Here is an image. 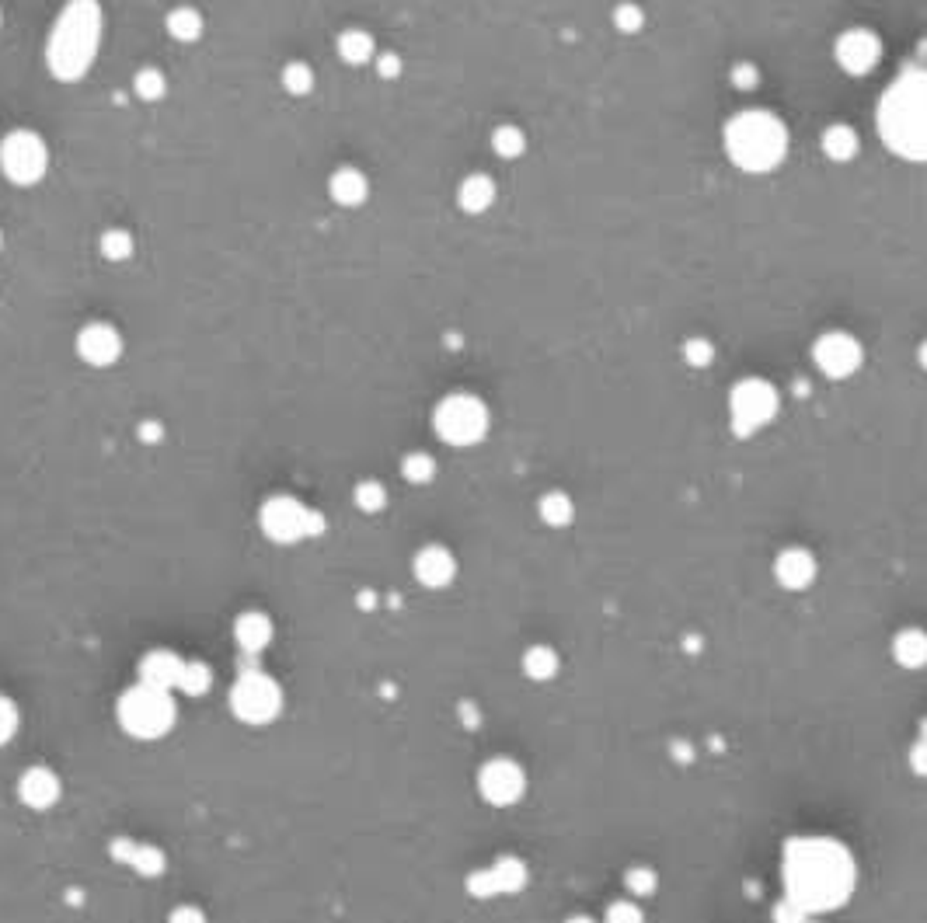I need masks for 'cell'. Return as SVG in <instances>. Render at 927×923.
Masks as SVG:
<instances>
[{
	"label": "cell",
	"mask_w": 927,
	"mask_h": 923,
	"mask_svg": "<svg viewBox=\"0 0 927 923\" xmlns=\"http://www.w3.org/2000/svg\"><path fill=\"white\" fill-rule=\"evenodd\" d=\"M102 46V7L91 0H77L60 11V18L49 28L46 42V63L49 74L63 84L81 81L91 70Z\"/></svg>",
	"instance_id": "1"
},
{
	"label": "cell",
	"mask_w": 927,
	"mask_h": 923,
	"mask_svg": "<svg viewBox=\"0 0 927 923\" xmlns=\"http://www.w3.org/2000/svg\"><path fill=\"white\" fill-rule=\"evenodd\" d=\"M879 133L907 161H927V70L914 67L886 91L879 105Z\"/></svg>",
	"instance_id": "2"
},
{
	"label": "cell",
	"mask_w": 927,
	"mask_h": 923,
	"mask_svg": "<svg viewBox=\"0 0 927 923\" xmlns=\"http://www.w3.org/2000/svg\"><path fill=\"white\" fill-rule=\"evenodd\" d=\"M725 154L750 175L774 171L788 154V133L771 112H743L725 126Z\"/></svg>",
	"instance_id": "3"
},
{
	"label": "cell",
	"mask_w": 927,
	"mask_h": 923,
	"mask_svg": "<svg viewBox=\"0 0 927 923\" xmlns=\"http://www.w3.org/2000/svg\"><path fill=\"white\" fill-rule=\"evenodd\" d=\"M116 715H119V725L126 728V735L154 742V739H164V735L175 728L178 704H175V697H171V690L150 687V683H136V687H129L126 694L119 697Z\"/></svg>",
	"instance_id": "4"
},
{
	"label": "cell",
	"mask_w": 927,
	"mask_h": 923,
	"mask_svg": "<svg viewBox=\"0 0 927 923\" xmlns=\"http://www.w3.org/2000/svg\"><path fill=\"white\" fill-rule=\"evenodd\" d=\"M258 526L272 544H300V540L318 537L325 530V516L314 513L293 495H272L258 509Z\"/></svg>",
	"instance_id": "5"
},
{
	"label": "cell",
	"mask_w": 927,
	"mask_h": 923,
	"mask_svg": "<svg viewBox=\"0 0 927 923\" xmlns=\"http://www.w3.org/2000/svg\"><path fill=\"white\" fill-rule=\"evenodd\" d=\"M433 429L447 446H478L488 436V408L474 394H450L433 411Z\"/></svg>",
	"instance_id": "6"
},
{
	"label": "cell",
	"mask_w": 927,
	"mask_h": 923,
	"mask_svg": "<svg viewBox=\"0 0 927 923\" xmlns=\"http://www.w3.org/2000/svg\"><path fill=\"white\" fill-rule=\"evenodd\" d=\"M0 171L11 185H39L49 171V147L32 129H11L0 140Z\"/></svg>",
	"instance_id": "7"
},
{
	"label": "cell",
	"mask_w": 927,
	"mask_h": 923,
	"mask_svg": "<svg viewBox=\"0 0 927 923\" xmlns=\"http://www.w3.org/2000/svg\"><path fill=\"white\" fill-rule=\"evenodd\" d=\"M231 711L244 725H269L283 711V687L272 676L248 669V673L237 676V683L231 687Z\"/></svg>",
	"instance_id": "8"
},
{
	"label": "cell",
	"mask_w": 927,
	"mask_h": 923,
	"mask_svg": "<svg viewBox=\"0 0 927 923\" xmlns=\"http://www.w3.org/2000/svg\"><path fill=\"white\" fill-rule=\"evenodd\" d=\"M778 405H781L778 391H774L767 380H757V377L739 380V384L732 387V394H729V425H732V432H736L739 439L760 432L764 425H771L774 415H778Z\"/></svg>",
	"instance_id": "9"
},
{
	"label": "cell",
	"mask_w": 927,
	"mask_h": 923,
	"mask_svg": "<svg viewBox=\"0 0 927 923\" xmlns=\"http://www.w3.org/2000/svg\"><path fill=\"white\" fill-rule=\"evenodd\" d=\"M861 359H865L861 342L854 335H847V331H826V335H819L816 345H812V363H816V370L830 380H844V377H851V373H858Z\"/></svg>",
	"instance_id": "10"
},
{
	"label": "cell",
	"mask_w": 927,
	"mask_h": 923,
	"mask_svg": "<svg viewBox=\"0 0 927 923\" xmlns=\"http://www.w3.org/2000/svg\"><path fill=\"white\" fill-rule=\"evenodd\" d=\"M77 356L95 370L116 366L122 356V335L109 321H91L77 331Z\"/></svg>",
	"instance_id": "11"
},
{
	"label": "cell",
	"mask_w": 927,
	"mask_h": 923,
	"mask_svg": "<svg viewBox=\"0 0 927 923\" xmlns=\"http://www.w3.org/2000/svg\"><path fill=\"white\" fill-rule=\"evenodd\" d=\"M879 60H882V42L868 28H851V32H844L837 39V63L847 74L854 77L868 74V70H875Z\"/></svg>",
	"instance_id": "12"
},
{
	"label": "cell",
	"mask_w": 927,
	"mask_h": 923,
	"mask_svg": "<svg viewBox=\"0 0 927 923\" xmlns=\"http://www.w3.org/2000/svg\"><path fill=\"white\" fill-rule=\"evenodd\" d=\"M60 795H63V784L49 767H28L25 774L18 777V798L35 812L53 809V805L60 802Z\"/></svg>",
	"instance_id": "13"
},
{
	"label": "cell",
	"mask_w": 927,
	"mask_h": 923,
	"mask_svg": "<svg viewBox=\"0 0 927 923\" xmlns=\"http://www.w3.org/2000/svg\"><path fill=\"white\" fill-rule=\"evenodd\" d=\"M182 673H185V659L168 652V648H154V652H147L140 662V683L171 690V694H175L178 683H182Z\"/></svg>",
	"instance_id": "14"
},
{
	"label": "cell",
	"mask_w": 927,
	"mask_h": 923,
	"mask_svg": "<svg viewBox=\"0 0 927 923\" xmlns=\"http://www.w3.org/2000/svg\"><path fill=\"white\" fill-rule=\"evenodd\" d=\"M454 572H457V561L447 547L433 544V547H422V551L415 554V579H419L422 586L443 589L450 579H454Z\"/></svg>",
	"instance_id": "15"
},
{
	"label": "cell",
	"mask_w": 927,
	"mask_h": 923,
	"mask_svg": "<svg viewBox=\"0 0 927 923\" xmlns=\"http://www.w3.org/2000/svg\"><path fill=\"white\" fill-rule=\"evenodd\" d=\"M272 634H276V627H272V620L265 617L262 610H244V614L234 620V641H237V648L248 655L265 652Z\"/></svg>",
	"instance_id": "16"
},
{
	"label": "cell",
	"mask_w": 927,
	"mask_h": 923,
	"mask_svg": "<svg viewBox=\"0 0 927 923\" xmlns=\"http://www.w3.org/2000/svg\"><path fill=\"white\" fill-rule=\"evenodd\" d=\"M481 791H485L492 802H509L520 791V770L509 760H495L481 770Z\"/></svg>",
	"instance_id": "17"
},
{
	"label": "cell",
	"mask_w": 927,
	"mask_h": 923,
	"mask_svg": "<svg viewBox=\"0 0 927 923\" xmlns=\"http://www.w3.org/2000/svg\"><path fill=\"white\" fill-rule=\"evenodd\" d=\"M328 192H332V199L339 206L356 209L370 196V182H366V175L359 168H339L332 175V182H328Z\"/></svg>",
	"instance_id": "18"
},
{
	"label": "cell",
	"mask_w": 927,
	"mask_h": 923,
	"mask_svg": "<svg viewBox=\"0 0 927 923\" xmlns=\"http://www.w3.org/2000/svg\"><path fill=\"white\" fill-rule=\"evenodd\" d=\"M116 857H122V861H126L133 871H140V875H161V871H164L161 850L150 847V843L122 840V843H116Z\"/></svg>",
	"instance_id": "19"
},
{
	"label": "cell",
	"mask_w": 927,
	"mask_h": 923,
	"mask_svg": "<svg viewBox=\"0 0 927 923\" xmlns=\"http://www.w3.org/2000/svg\"><path fill=\"white\" fill-rule=\"evenodd\" d=\"M457 203L464 213H485L495 203V182L488 175H467L457 189Z\"/></svg>",
	"instance_id": "20"
},
{
	"label": "cell",
	"mask_w": 927,
	"mask_h": 923,
	"mask_svg": "<svg viewBox=\"0 0 927 923\" xmlns=\"http://www.w3.org/2000/svg\"><path fill=\"white\" fill-rule=\"evenodd\" d=\"M339 56L349 67H363V63H370L373 56H377V42H373V35L363 32V28H346V32L339 35Z\"/></svg>",
	"instance_id": "21"
},
{
	"label": "cell",
	"mask_w": 927,
	"mask_h": 923,
	"mask_svg": "<svg viewBox=\"0 0 927 923\" xmlns=\"http://www.w3.org/2000/svg\"><path fill=\"white\" fill-rule=\"evenodd\" d=\"M858 133H854L851 126H844V122H837V126H830L823 133V154L830 157V161L837 164H847L854 161V154H858Z\"/></svg>",
	"instance_id": "22"
},
{
	"label": "cell",
	"mask_w": 927,
	"mask_h": 923,
	"mask_svg": "<svg viewBox=\"0 0 927 923\" xmlns=\"http://www.w3.org/2000/svg\"><path fill=\"white\" fill-rule=\"evenodd\" d=\"M168 32L178 42H196L203 35V14L196 7H175L168 14Z\"/></svg>",
	"instance_id": "23"
},
{
	"label": "cell",
	"mask_w": 927,
	"mask_h": 923,
	"mask_svg": "<svg viewBox=\"0 0 927 923\" xmlns=\"http://www.w3.org/2000/svg\"><path fill=\"white\" fill-rule=\"evenodd\" d=\"M778 575H781V582H785V586H792V589L806 586V582L812 579V558H809L806 551H788V554H781Z\"/></svg>",
	"instance_id": "24"
},
{
	"label": "cell",
	"mask_w": 927,
	"mask_h": 923,
	"mask_svg": "<svg viewBox=\"0 0 927 923\" xmlns=\"http://www.w3.org/2000/svg\"><path fill=\"white\" fill-rule=\"evenodd\" d=\"M133 95L143 98V102H161V98L168 95V77H164L157 67L136 70V77H133Z\"/></svg>",
	"instance_id": "25"
},
{
	"label": "cell",
	"mask_w": 927,
	"mask_h": 923,
	"mask_svg": "<svg viewBox=\"0 0 927 923\" xmlns=\"http://www.w3.org/2000/svg\"><path fill=\"white\" fill-rule=\"evenodd\" d=\"M401 478H405L408 485H429V481L436 478V460L422 450L408 453V457L401 460Z\"/></svg>",
	"instance_id": "26"
},
{
	"label": "cell",
	"mask_w": 927,
	"mask_h": 923,
	"mask_svg": "<svg viewBox=\"0 0 927 923\" xmlns=\"http://www.w3.org/2000/svg\"><path fill=\"white\" fill-rule=\"evenodd\" d=\"M537 509H541V519L548 526H569L572 513H576V509H572V499L565 492H548Z\"/></svg>",
	"instance_id": "27"
},
{
	"label": "cell",
	"mask_w": 927,
	"mask_h": 923,
	"mask_svg": "<svg viewBox=\"0 0 927 923\" xmlns=\"http://www.w3.org/2000/svg\"><path fill=\"white\" fill-rule=\"evenodd\" d=\"M352 502H356L359 513H380V509L387 506V488L380 485L377 478H366L356 485V492H352Z\"/></svg>",
	"instance_id": "28"
},
{
	"label": "cell",
	"mask_w": 927,
	"mask_h": 923,
	"mask_svg": "<svg viewBox=\"0 0 927 923\" xmlns=\"http://www.w3.org/2000/svg\"><path fill=\"white\" fill-rule=\"evenodd\" d=\"M492 150L499 157H506V161H513V157H520L527 150V136H523L520 126H499L492 133Z\"/></svg>",
	"instance_id": "29"
},
{
	"label": "cell",
	"mask_w": 927,
	"mask_h": 923,
	"mask_svg": "<svg viewBox=\"0 0 927 923\" xmlns=\"http://www.w3.org/2000/svg\"><path fill=\"white\" fill-rule=\"evenodd\" d=\"M213 687V673L206 662H185V673H182V683H178V690L189 697H203L210 694Z\"/></svg>",
	"instance_id": "30"
},
{
	"label": "cell",
	"mask_w": 927,
	"mask_h": 923,
	"mask_svg": "<svg viewBox=\"0 0 927 923\" xmlns=\"http://www.w3.org/2000/svg\"><path fill=\"white\" fill-rule=\"evenodd\" d=\"M283 88L290 91V95H311L314 91V70L307 67L304 60H293L283 67Z\"/></svg>",
	"instance_id": "31"
},
{
	"label": "cell",
	"mask_w": 927,
	"mask_h": 923,
	"mask_svg": "<svg viewBox=\"0 0 927 923\" xmlns=\"http://www.w3.org/2000/svg\"><path fill=\"white\" fill-rule=\"evenodd\" d=\"M102 255L109 258V262H126V258L133 255V234L122 227H109L102 234Z\"/></svg>",
	"instance_id": "32"
},
{
	"label": "cell",
	"mask_w": 927,
	"mask_h": 923,
	"mask_svg": "<svg viewBox=\"0 0 927 923\" xmlns=\"http://www.w3.org/2000/svg\"><path fill=\"white\" fill-rule=\"evenodd\" d=\"M684 359L694 366V370H708V366L715 363V345H711L708 338H687Z\"/></svg>",
	"instance_id": "33"
},
{
	"label": "cell",
	"mask_w": 927,
	"mask_h": 923,
	"mask_svg": "<svg viewBox=\"0 0 927 923\" xmlns=\"http://www.w3.org/2000/svg\"><path fill=\"white\" fill-rule=\"evenodd\" d=\"M18 721H21L18 704H14L11 697L0 694V746H7V742L18 735Z\"/></svg>",
	"instance_id": "34"
},
{
	"label": "cell",
	"mask_w": 927,
	"mask_h": 923,
	"mask_svg": "<svg viewBox=\"0 0 927 923\" xmlns=\"http://www.w3.org/2000/svg\"><path fill=\"white\" fill-rule=\"evenodd\" d=\"M896 655H900L907 666H921V662L927 659V641L921 638V634H903Z\"/></svg>",
	"instance_id": "35"
},
{
	"label": "cell",
	"mask_w": 927,
	"mask_h": 923,
	"mask_svg": "<svg viewBox=\"0 0 927 923\" xmlns=\"http://www.w3.org/2000/svg\"><path fill=\"white\" fill-rule=\"evenodd\" d=\"M642 21H645V14L638 11L635 4H621V7L614 11V25L621 28V32H628V35L638 32V28H642Z\"/></svg>",
	"instance_id": "36"
},
{
	"label": "cell",
	"mask_w": 927,
	"mask_h": 923,
	"mask_svg": "<svg viewBox=\"0 0 927 923\" xmlns=\"http://www.w3.org/2000/svg\"><path fill=\"white\" fill-rule=\"evenodd\" d=\"M527 673L530 676H551L555 673V655L544 652V648H534V652L527 655Z\"/></svg>",
	"instance_id": "37"
},
{
	"label": "cell",
	"mask_w": 927,
	"mask_h": 923,
	"mask_svg": "<svg viewBox=\"0 0 927 923\" xmlns=\"http://www.w3.org/2000/svg\"><path fill=\"white\" fill-rule=\"evenodd\" d=\"M760 81L757 67H750V63H739V67H732V84H736L739 91H753Z\"/></svg>",
	"instance_id": "38"
},
{
	"label": "cell",
	"mask_w": 927,
	"mask_h": 923,
	"mask_svg": "<svg viewBox=\"0 0 927 923\" xmlns=\"http://www.w3.org/2000/svg\"><path fill=\"white\" fill-rule=\"evenodd\" d=\"M168 923H206V913L199 906H178V910H171Z\"/></svg>",
	"instance_id": "39"
},
{
	"label": "cell",
	"mask_w": 927,
	"mask_h": 923,
	"mask_svg": "<svg viewBox=\"0 0 927 923\" xmlns=\"http://www.w3.org/2000/svg\"><path fill=\"white\" fill-rule=\"evenodd\" d=\"M377 74H380V77H398V74H401V60H398L394 53L377 56Z\"/></svg>",
	"instance_id": "40"
},
{
	"label": "cell",
	"mask_w": 927,
	"mask_h": 923,
	"mask_svg": "<svg viewBox=\"0 0 927 923\" xmlns=\"http://www.w3.org/2000/svg\"><path fill=\"white\" fill-rule=\"evenodd\" d=\"M140 436L147 439V443H154V439H161L164 432H161V425H154V422H143V425H140Z\"/></svg>",
	"instance_id": "41"
},
{
	"label": "cell",
	"mask_w": 927,
	"mask_h": 923,
	"mask_svg": "<svg viewBox=\"0 0 927 923\" xmlns=\"http://www.w3.org/2000/svg\"><path fill=\"white\" fill-rule=\"evenodd\" d=\"M917 363H921V370H927V342L917 349Z\"/></svg>",
	"instance_id": "42"
},
{
	"label": "cell",
	"mask_w": 927,
	"mask_h": 923,
	"mask_svg": "<svg viewBox=\"0 0 927 923\" xmlns=\"http://www.w3.org/2000/svg\"><path fill=\"white\" fill-rule=\"evenodd\" d=\"M921 56H924V63H927V42H924V46H921Z\"/></svg>",
	"instance_id": "43"
},
{
	"label": "cell",
	"mask_w": 927,
	"mask_h": 923,
	"mask_svg": "<svg viewBox=\"0 0 927 923\" xmlns=\"http://www.w3.org/2000/svg\"><path fill=\"white\" fill-rule=\"evenodd\" d=\"M0 244H4V234H0Z\"/></svg>",
	"instance_id": "44"
}]
</instances>
